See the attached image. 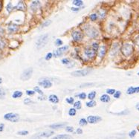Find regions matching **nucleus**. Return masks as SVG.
<instances>
[{
  "mask_svg": "<svg viewBox=\"0 0 139 139\" xmlns=\"http://www.w3.org/2000/svg\"><path fill=\"white\" fill-rule=\"evenodd\" d=\"M34 92H37V93H39L40 95H41L42 96L43 95V91H42V90H41L39 87H34Z\"/></svg>",
  "mask_w": 139,
  "mask_h": 139,
  "instance_id": "nucleus-32",
  "label": "nucleus"
},
{
  "mask_svg": "<svg viewBox=\"0 0 139 139\" xmlns=\"http://www.w3.org/2000/svg\"><path fill=\"white\" fill-rule=\"evenodd\" d=\"M85 33L90 38H95L99 35L97 29H96L95 28H93V27H89L85 28Z\"/></svg>",
  "mask_w": 139,
  "mask_h": 139,
  "instance_id": "nucleus-3",
  "label": "nucleus"
},
{
  "mask_svg": "<svg viewBox=\"0 0 139 139\" xmlns=\"http://www.w3.org/2000/svg\"><path fill=\"white\" fill-rule=\"evenodd\" d=\"M95 100H90L89 102H87L86 103V106L88 107H94V106H95Z\"/></svg>",
  "mask_w": 139,
  "mask_h": 139,
  "instance_id": "nucleus-24",
  "label": "nucleus"
},
{
  "mask_svg": "<svg viewBox=\"0 0 139 139\" xmlns=\"http://www.w3.org/2000/svg\"><path fill=\"white\" fill-rule=\"evenodd\" d=\"M4 127H5V125L3 124V123H1L0 124V132H2L3 130H4Z\"/></svg>",
  "mask_w": 139,
  "mask_h": 139,
  "instance_id": "nucleus-52",
  "label": "nucleus"
},
{
  "mask_svg": "<svg viewBox=\"0 0 139 139\" xmlns=\"http://www.w3.org/2000/svg\"><path fill=\"white\" fill-rule=\"evenodd\" d=\"M54 134V131H45L43 132H40L39 134H37L36 135V138H48L50 136H52Z\"/></svg>",
  "mask_w": 139,
  "mask_h": 139,
  "instance_id": "nucleus-8",
  "label": "nucleus"
},
{
  "mask_svg": "<svg viewBox=\"0 0 139 139\" xmlns=\"http://www.w3.org/2000/svg\"><path fill=\"white\" fill-rule=\"evenodd\" d=\"M78 97L80 99H85L86 97V93L83 92V93H80L78 95Z\"/></svg>",
  "mask_w": 139,
  "mask_h": 139,
  "instance_id": "nucleus-47",
  "label": "nucleus"
},
{
  "mask_svg": "<svg viewBox=\"0 0 139 139\" xmlns=\"http://www.w3.org/2000/svg\"><path fill=\"white\" fill-rule=\"evenodd\" d=\"M95 96H96L95 92H90V93L88 95V98H89V100H93V99L95 97Z\"/></svg>",
  "mask_w": 139,
  "mask_h": 139,
  "instance_id": "nucleus-23",
  "label": "nucleus"
},
{
  "mask_svg": "<svg viewBox=\"0 0 139 139\" xmlns=\"http://www.w3.org/2000/svg\"><path fill=\"white\" fill-rule=\"evenodd\" d=\"M52 56L53 55L52 53H48V54H47V55H46V57H45V60H48L52 59Z\"/></svg>",
  "mask_w": 139,
  "mask_h": 139,
  "instance_id": "nucleus-45",
  "label": "nucleus"
},
{
  "mask_svg": "<svg viewBox=\"0 0 139 139\" xmlns=\"http://www.w3.org/2000/svg\"><path fill=\"white\" fill-rule=\"evenodd\" d=\"M16 8L19 10H26V5L24 4L23 2L21 1L18 3V5L16 6Z\"/></svg>",
  "mask_w": 139,
  "mask_h": 139,
  "instance_id": "nucleus-19",
  "label": "nucleus"
},
{
  "mask_svg": "<svg viewBox=\"0 0 139 139\" xmlns=\"http://www.w3.org/2000/svg\"><path fill=\"white\" fill-rule=\"evenodd\" d=\"M39 7H40V2L39 1H33L31 5V6H30V8H31V9L33 11L37 10V9L39 8Z\"/></svg>",
  "mask_w": 139,
  "mask_h": 139,
  "instance_id": "nucleus-14",
  "label": "nucleus"
},
{
  "mask_svg": "<svg viewBox=\"0 0 139 139\" xmlns=\"http://www.w3.org/2000/svg\"><path fill=\"white\" fill-rule=\"evenodd\" d=\"M89 18H90V19H91L92 21H95V20L97 19V15L96 14H92L90 15Z\"/></svg>",
  "mask_w": 139,
  "mask_h": 139,
  "instance_id": "nucleus-31",
  "label": "nucleus"
},
{
  "mask_svg": "<svg viewBox=\"0 0 139 139\" xmlns=\"http://www.w3.org/2000/svg\"><path fill=\"white\" fill-rule=\"evenodd\" d=\"M71 36L73 38V40L76 42L81 41L83 38V34L82 32H80V31H75L71 34Z\"/></svg>",
  "mask_w": 139,
  "mask_h": 139,
  "instance_id": "nucleus-7",
  "label": "nucleus"
},
{
  "mask_svg": "<svg viewBox=\"0 0 139 139\" xmlns=\"http://www.w3.org/2000/svg\"><path fill=\"white\" fill-rule=\"evenodd\" d=\"M77 133H78V134H82V133H83V131H82L81 129H78V130H77Z\"/></svg>",
  "mask_w": 139,
  "mask_h": 139,
  "instance_id": "nucleus-53",
  "label": "nucleus"
},
{
  "mask_svg": "<svg viewBox=\"0 0 139 139\" xmlns=\"http://www.w3.org/2000/svg\"><path fill=\"white\" fill-rule=\"evenodd\" d=\"M127 93L129 95H132L134 93H135V88L134 87H130L127 90Z\"/></svg>",
  "mask_w": 139,
  "mask_h": 139,
  "instance_id": "nucleus-29",
  "label": "nucleus"
},
{
  "mask_svg": "<svg viewBox=\"0 0 139 139\" xmlns=\"http://www.w3.org/2000/svg\"><path fill=\"white\" fill-rule=\"evenodd\" d=\"M48 100L50 102H52L53 104H57L59 102V99H58L57 96L55 95H51L48 97Z\"/></svg>",
  "mask_w": 139,
  "mask_h": 139,
  "instance_id": "nucleus-17",
  "label": "nucleus"
},
{
  "mask_svg": "<svg viewBox=\"0 0 139 139\" xmlns=\"http://www.w3.org/2000/svg\"><path fill=\"white\" fill-rule=\"evenodd\" d=\"M2 8V1H0V10H1Z\"/></svg>",
  "mask_w": 139,
  "mask_h": 139,
  "instance_id": "nucleus-59",
  "label": "nucleus"
},
{
  "mask_svg": "<svg viewBox=\"0 0 139 139\" xmlns=\"http://www.w3.org/2000/svg\"><path fill=\"white\" fill-rule=\"evenodd\" d=\"M92 48H93V49L96 52V51H97L99 49V45H98V43H95L92 44Z\"/></svg>",
  "mask_w": 139,
  "mask_h": 139,
  "instance_id": "nucleus-43",
  "label": "nucleus"
},
{
  "mask_svg": "<svg viewBox=\"0 0 139 139\" xmlns=\"http://www.w3.org/2000/svg\"><path fill=\"white\" fill-rule=\"evenodd\" d=\"M129 113V111L128 110H125V111H123V112H122L121 113H117V114H115V115H127V114H128Z\"/></svg>",
  "mask_w": 139,
  "mask_h": 139,
  "instance_id": "nucleus-50",
  "label": "nucleus"
},
{
  "mask_svg": "<svg viewBox=\"0 0 139 139\" xmlns=\"http://www.w3.org/2000/svg\"><path fill=\"white\" fill-rule=\"evenodd\" d=\"M69 46H67V45H65V46H62V47H60V48H59L57 50V52H56V56H57V57H59V56H61L62 54H63L65 52H66L68 50H69Z\"/></svg>",
  "mask_w": 139,
  "mask_h": 139,
  "instance_id": "nucleus-11",
  "label": "nucleus"
},
{
  "mask_svg": "<svg viewBox=\"0 0 139 139\" xmlns=\"http://www.w3.org/2000/svg\"><path fill=\"white\" fill-rule=\"evenodd\" d=\"M135 43H136V45H137L138 46H139V38L137 39V40L135 41Z\"/></svg>",
  "mask_w": 139,
  "mask_h": 139,
  "instance_id": "nucleus-57",
  "label": "nucleus"
},
{
  "mask_svg": "<svg viewBox=\"0 0 139 139\" xmlns=\"http://www.w3.org/2000/svg\"><path fill=\"white\" fill-rule=\"evenodd\" d=\"M48 41V34H45L40 36L37 39L36 43V48L38 49H40V48H43L44 46L47 44Z\"/></svg>",
  "mask_w": 139,
  "mask_h": 139,
  "instance_id": "nucleus-1",
  "label": "nucleus"
},
{
  "mask_svg": "<svg viewBox=\"0 0 139 139\" xmlns=\"http://www.w3.org/2000/svg\"><path fill=\"white\" fill-rule=\"evenodd\" d=\"M74 109H81V103L80 101H77L74 104Z\"/></svg>",
  "mask_w": 139,
  "mask_h": 139,
  "instance_id": "nucleus-27",
  "label": "nucleus"
},
{
  "mask_svg": "<svg viewBox=\"0 0 139 139\" xmlns=\"http://www.w3.org/2000/svg\"><path fill=\"white\" fill-rule=\"evenodd\" d=\"M69 115L70 116H74L76 115V109L74 108H71L69 109Z\"/></svg>",
  "mask_w": 139,
  "mask_h": 139,
  "instance_id": "nucleus-28",
  "label": "nucleus"
},
{
  "mask_svg": "<svg viewBox=\"0 0 139 139\" xmlns=\"http://www.w3.org/2000/svg\"><path fill=\"white\" fill-rule=\"evenodd\" d=\"M62 44V40H60V39H57V40H56V45H57V46H60Z\"/></svg>",
  "mask_w": 139,
  "mask_h": 139,
  "instance_id": "nucleus-48",
  "label": "nucleus"
},
{
  "mask_svg": "<svg viewBox=\"0 0 139 139\" xmlns=\"http://www.w3.org/2000/svg\"><path fill=\"white\" fill-rule=\"evenodd\" d=\"M121 92L120 91H117V92H115V93L113 95L115 98H119L121 97Z\"/></svg>",
  "mask_w": 139,
  "mask_h": 139,
  "instance_id": "nucleus-38",
  "label": "nucleus"
},
{
  "mask_svg": "<svg viewBox=\"0 0 139 139\" xmlns=\"http://www.w3.org/2000/svg\"><path fill=\"white\" fill-rule=\"evenodd\" d=\"M135 134H136V131L135 130L131 131L129 133V136H130V138H133V137H135Z\"/></svg>",
  "mask_w": 139,
  "mask_h": 139,
  "instance_id": "nucleus-44",
  "label": "nucleus"
},
{
  "mask_svg": "<svg viewBox=\"0 0 139 139\" xmlns=\"http://www.w3.org/2000/svg\"><path fill=\"white\" fill-rule=\"evenodd\" d=\"M85 55L89 59H92L94 58L95 57V51L93 48H86L85 50Z\"/></svg>",
  "mask_w": 139,
  "mask_h": 139,
  "instance_id": "nucleus-9",
  "label": "nucleus"
},
{
  "mask_svg": "<svg viewBox=\"0 0 139 139\" xmlns=\"http://www.w3.org/2000/svg\"><path fill=\"white\" fill-rule=\"evenodd\" d=\"M65 126V123H56V124H52L50 126V128L54 129V130H57L60 128H62Z\"/></svg>",
  "mask_w": 139,
  "mask_h": 139,
  "instance_id": "nucleus-21",
  "label": "nucleus"
},
{
  "mask_svg": "<svg viewBox=\"0 0 139 139\" xmlns=\"http://www.w3.org/2000/svg\"><path fill=\"white\" fill-rule=\"evenodd\" d=\"M135 92H136V93L139 92V86L138 87H135Z\"/></svg>",
  "mask_w": 139,
  "mask_h": 139,
  "instance_id": "nucleus-56",
  "label": "nucleus"
},
{
  "mask_svg": "<svg viewBox=\"0 0 139 139\" xmlns=\"http://www.w3.org/2000/svg\"><path fill=\"white\" fill-rule=\"evenodd\" d=\"M106 46L103 45L101 47L99 48V51H98V56L100 57V58H103L106 54Z\"/></svg>",
  "mask_w": 139,
  "mask_h": 139,
  "instance_id": "nucleus-13",
  "label": "nucleus"
},
{
  "mask_svg": "<svg viewBox=\"0 0 139 139\" xmlns=\"http://www.w3.org/2000/svg\"><path fill=\"white\" fill-rule=\"evenodd\" d=\"M32 74H33V69L32 68H28L21 74V80H29L31 78Z\"/></svg>",
  "mask_w": 139,
  "mask_h": 139,
  "instance_id": "nucleus-5",
  "label": "nucleus"
},
{
  "mask_svg": "<svg viewBox=\"0 0 139 139\" xmlns=\"http://www.w3.org/2000/svg\"><path fill=\"white\" fill-rule=\"evenodd\" d=\"M39 84L43 86L45 89H48V88H50V87L52 86V83L50 80H43L42 81H40L39 82Z\"/></svg>",
  "mask_w": 139,
  "mask_h": 139,
  "instance_id": "nucleus-12",
  "label": "nucleus"
},
{
  "mask_svg": "<svg viewBox=\"0 0 139 139\" xmlns=\"http://www.w3.org/2000/svg\"><path fill=\"white\" fill-rule=\"evenodd\" d=\"M121 53L126 57H129L133 52V46L130 43H125L121 48Z\"/></svg>",
  "mask_w": 139,
  "mask_h": 139,
  "instance_id": "nucleus-2",
  "label": "nucleus"
},
{
  "mask_svg": "<svg viewBox=\"0 0 139 139\" xmlns=\"http://www.w3.org/2000/svg\"><path fill=\"white\" fill-rule=\"evenodd\" d=\"M51 22H52V21H51V20H47L46 22H45L43 24V26H42V27L48 26H49V25L51 24Z\"/></svg>",
  "mask_w": 139,
  "mask_h": 139,
  "instance_id": "nucleus-46",
  "label": "nucleus"
},
{
  "mask_svg": "<svg viewBox=\"0 0 139 139\" xmlns=\"http://www.w3.org/2000/svg\"><path fill=\"white\" fill-rule=\"evenodd\" d=\"M100 100L101 102H104V103H108L110 101V97L108 95H103L100 97Z\"/></svg>",
  "mask_w": 139,
  "mask_h": 139,
  "instance_id": "nucleus-18",
  "label": "nucleus"
},
{
  "mask_svg": "<svg viewBox=\"0 0 139 139\" xmlns=\"http://www.w3.org/2000/svg\"><path fill=\"white\" fill-rule=\"evenodd\" d=\"M91 72H92V71L90 69L78 70V71H75L72 72L71 75L74 77H83V76H86L88 74H89Z\"/></svg>",
  "mask_w": 139,
  "mask_h": 139,
  "instance_id": "nucleus-6",
  "label": "nucleus"
},
{
  "mask_svg": "<svg viewBox=\"0 0 139 139\" xmlns=\"http://www.w3.org/2000/svg\"><path fill=\"white\" fill-rule=\"evenodd\" d=\"M5 97V92L2 88H0V99H4Z\"/></svg>",
  "mask_w": 139,
  "mask_h": 139,
  "instance_id": "nucleus-26",
  "label": "nucleus"
},
{
  "mask_svg": "<svg viewBox=\"0 0 139 139\" xmlns=\"http://www.w3.org/2000/svg\"><path fill=\"white\" fill-rule=\"evenodd\" d=\"M28 134V132L26 130L19 131L17 132V135H26Z\"/></svg>",
  "mask_w": 139,
  "mask_h": 139,
  "instance_id": "nucleus-36",
  "label": "nucleus"
},
{
  "mask_svg": "<svg viewBox=\"0 0 139 139\" xmlns=\"http://www.w3.org/2000/svg\"><path fill=\"white\" fill-rule=\"evenodd\" d=\"M66 102H67L68 104H74V98H73V97H68V98L66 99Z\"/></svg>",
  "mask_w": 139,
  "mask_h": 139,
  "instance_id": "nucleus-39",
  "label": "nucleus"
},
{
  "mask_svg": "<svg viewBox=\"0 0 139 139\" xmlns=\"http://www.w3.org/2000/svg\"><path fill=\"white\" fill-rule=\"evenodd\" d=\"M2 78H0V84L2 83Z\"/></svg>",
  "mask_w": 139,
  "mask_h": 139,
  "instance_id": "nucleus-60",
  "label": "nucleus"
},
{
  "mask_svg": "<svg viewBox=\"0 0 139 139\" xmlns=\"http://www.w3.org/2000/svg\"><path fill=\"white\" fill-rule=\"evenodd\" d=\"M52 139H72V138L69 135H59L57 136H55Z\"/></svg>",
  "mask_w": 139,
  "mask_h": 139,
  "instance_id": "nucleus-20",
  "label": "nucleus"
},
{
  "mask_svg": "<svg viewBox=\"0 0 139 139\" xmlns=\"http://www.w3.org/2000/svg\"><path fill=\"white\" fill-rule=\"evenodd\" d=\"M32 103H33V101H32L31 99H29V98H26V99H25V100H24V104L26 105L31 104H32Z\"/></svg>",
  "mask_w": 139,
  "mask_h": 139,
  "instance_id": "nucleus-40",
  "label": "nucleus"
},
{
  "mask_svg": "<svg viewBox=\"0 0 139 139\" xmlns=\"http://www.w3.org/2000/svg\"><path fill=\"white\" fill-rule=\"evenodd\" d=\"M35 94V92L34 91H33V90H27L26 91V95L29 96H32L34 95Z\"/></svg>",
  "mask_w": 139,
  "mask_h": 139,
  "instance_id": "nucleus-42",
  "label": "nucleus"
},
{
  "mask_svg": "<svg viewBox=\"0 0 139 139\" xmlns=\"http://www.w3.org/2000/svg\"><path fill=\"white\" fill-rule=\"evenodd\" d=\"M73 3L75 6H78V7L83 5V1L82 0H75L73 2Z\"/></svg>",
  "mask_w": 139,
  "mask_h": 139,
  "instance_id": "nucleus-25",
  "label": "nucleus"
},
{
  "mask_svg": "<svg viewBox=\"0 0 139 139\" xmlns=\"http://www.w3.org/2000/svg\"><path fill=\"white\" fill-rule=\"evenodd\" d=\"M66 130L67 131V132H72L74 131V129H73V127H67L66 128Z\"/></svg>",
  "mask_w": 139,
  "mask_h": 139,
  "instance_id": "nucleus-49",
  "label": "nucleus"
},
{
  "mask_svg": "<svg viewBox=\"0 0 139 139\" xmlns=\"http://www.w3.org/2000/svg\"><path fill=\"white\" fill-rule=\"evenodd\" d=\"M8 31L11 33H14L16 32L17 31H18L19 29V26L16 24H10L8 26Z\"/></svg>",
  "mask_w": 139,
  "mask_h": 139,
  "instance_id": "nucleus-15",
  "label": "nucleus"
},
{
  "mask_svg": "<svg viewBox=\"0 0 139 139\" xmlns=\"http://www.w3.org/2000/svg\"><path fill=\"white\" fill-rule=\"evenodd\" d=\"M71 10H74V11H78V8H71Z\"/></svg>",
  "mask_w": 139,
  "mask_h": 139,
  "instance_id": "nucleus-58",
  "label": "nucleus"
},
{
  "mask_svg": "<svg viewBox=\"0 0 139 139\" xmlns=\"http://www.w3.org/2000/svg\"><path fill=\"white\" fill-rule=\"evenodd\" d=\"M98 13H99V14H100V18H104L105 16H106V12L105 10H104L98 11Z\"/></svg>",
  "mask_w": 139,
  "mask_h": 139,
  "instance_id": "nucleus-35",
  "label": "nucleus"
},
{
  "mask_svg": "<svg viewBox=\"0 0 139 139\" xmlns=\"http://www.w3.org/2000/svg\"><path fill=\"white\" fill-rule=\"evenodd\" d=\"M101 121V118L99 116H94V115H91L89 116L87 118V122L90 123H96L97 122Z\"/></svg>",
  "mask_w": 139,
  "mask_h": 139,
  "instance_id": "nucleus-10",
  "label": "nucleus"
},
{
  "mask_svg": "<svg viewBox=\"0 0 139 139\" xmlns=\"http://www.w3.org/2000/svg\"><path fill=\"white\" fill-rule=\"evenodd\" d=\"M4 118L10 122H17L19 120V115L17 113H7L5 115Z\"/></svg>",
  "mask_w": 139,
  "mask_h": 139,
  "instance_id": "nucleus-4",
  "label": "nucleus"
},
{
  "mask_svg": "<svg viewBox=\"0 0 139 139\" xmlns=\"http://www.w3.org/2000/svg\"><path fill=\"white\" fill-rule=\"evenodd\" d=\"M79 123H80V126H85V125H86L87 124V121L86 119H84V118H82V119H80V121L79 122Z\"/></svg>",
  "mask_w": 139,
  "mask_h": 139,
  "instance_id": "nucleus-34",
  "label": "nucleus"
},
{
  "mask_svg": "<svg viewBox=\"0 0 139 139\" xmlns=\"http://www.w3.org/2000/svg\"><path fill=\"white\" fill-rule=\"evenodd\" d=\"M22 96V92H20V91H16L12 95V97L14 98H19V97H21Z\"/></svg>",
  "mask_w": 139,
  "mask_h": 139,
  "instance_id": "nucleus-22",
  "label": "nucleus"
},
{
  "mask_svg": "<svg viewBox=\"0 0 139 139\" xmlns=\"http://www.w3.org/2000/svg\"><path fill=\"white\" fill-rule=\"evenodd\" d=\"M3 34H4V29L0 27V38L3 36Z\"/></svg>",
  "mask_w": 139,
  "mask_h": 139,
  "instance_id": "nucleus-51",
  "label": "nucleus"
},
{
  "mask_svg": "<svg viewBox=\"0 0 139 139\" xmlns=\"http://www.w3.org/2000/svg\"><path fill=\"white\" fill-rule=\"evenodd\" d=\"M119 50V45L118 43H114L112 47V50H111V54L115 55Z\"/></svg>",
  "mask_w": 139,
  "mask_h": 139,
  "instance_id": "nucleus-16",
  "label": "nucleus"
},
{
  "mask_svg": "<svg viewBox=\"0 0 139 139\" xmlns=\"http://www.w3.org/2000/svg\"><path fill=\"white\" fill-rule=\"evenodd\" d=\"M6 9H7V10H8V12H10V11L12 10V9H13V5H11V3H10V2H9L8 5H7Z\"/></svg>",
  "mask_w": 139,
  "mask_h": 139,
  "instance_id": "nucleus-41",
  "label": "nucleus"
},
{
  "mask_svg": "<svg viewBox=\"0 0 139 139\" xmlns=\"http://www.w3.org/2000/svg\"><path fill=\"white\" fill-rule=\"evenodd\" d=\"M138 75H139V72H138Z\"/></svg>",
  "mask_w": 139,
  "mask_h": 139,
  "instance_id": "nucleus-61",
  "label": "nucleus"
},
{
  "mask_svg": "<svg viewBox=\"0 0 139 139\" xmlns=\"http://www.w3.org/2000/svg\"><path fill=\"white\" fill-rule=\"evenodd\" d=\"M62 62L64 65H66V66H68V65H69L70 63L71 62V61L69 59L65 58V59H62Z\"/></svg>",
  "mask_w": 139,
  "mask_h": 139,
  "instance_id": "nucleus-30",
  "label": "nucleus"
},
{
  "mask_svg": "<svg viewBox=\"0 0 139 139\" xmlns=\"http://www.w3.org/2000/svg\"><path fill=\"white\" fill-rule=\"evenodd\" d=\"M115 90L114 89H106V92L108 93V95H114L115 93Z\"/></svg>",
  "mask_w": 139,
  "mask_h": 139,
  "instance_id": "nucleus-33",
  "label": "nucleus"
},
{
  "mask_svg": "<svg viewBox=\"0 0 139 139\" xmlns=\"http://www.w3.org/2000/svg\"><path fill=\"white\" fill-rule=\"evenodd\" d=\"M5 42L2 40H0V49H3L5 47Z\"/></svg>",
  "mask_w": 139,
  "mask_h": 139,
  "instance_id": "nucleus-37",
  "label": "nucleus"
},
{
  "mask_svg": "<svg viewBox=\"0 0 139 139\" xmlns=\"http://www.w3.org/2000/svg\"><path fill=\"white\" fill-rule=\"evenodd\" d=\"M39 99H40V100H45V99H46V97H39Z\"/></svg>",
  "mask_w": 139,
  "mask_h": 139,
  "instance_id": "nucleus-55",
  "label": "nucleus"
},
{
  "mask_svg": "<svg viewBox=\"0 0 139 139\" xmlns=\"http://www.w3.org/2000/svg\"><path fill=\"white\" fill-rule=\"evenodd\" d=\"M93 84L92 83H88V84H83V85H81V87L83 86H92Z\"/></svg>",
  "mask_w": 139,
  "mask_h": 139,
  "instance_id": "nucleus-54",
  "label": "nucleus"
}]
</instances>
